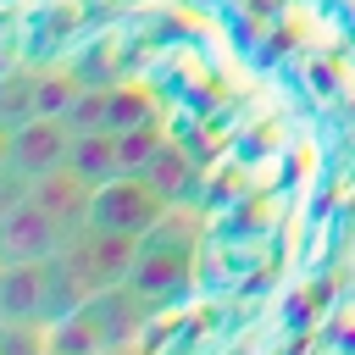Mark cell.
I'll list each match as a JSON object with an SVG mask.
<instances>
[{"label":"cell","mask_w":355,"mask_h":355,"mask_svg":"<svg viewBox=\"0 0 355 355\" xmlns=\"http://www.w3.org/2000/svg\"><path fill=\"white\" fill-rule=\"evenodd\" d=\"M349 222H355V200H349Z\"/></svg>","instance_id":"7a4b0ae2"},{"label":"cell","mask_w":355,"mask_h":355,"mask_svg":"<svg viewBox=\"0 0 355 355\" xmlns=\"http://www.w3.org/2000/svg\"><path fill=\"white\" fill-rule=\"evenodd\" d=\"M344 355H355V349H344Z\"/></svg>","instance_id":"3957f363"},{"label":"cell","mask_w":355,"mask_h":355,"mask_svg":"<svg viewBox=\"0 0 355 355\" xmlns=\"http://www.w3.org/2000/svg\"><path fill=\"white\" fill-rule=\"evenodd\" d=\"M150 0H0V355H183L189 311L144 283L205 205L155 189L178 133Z\"/></svg>","instance_id":"6da1fadb"}]
</instances>
